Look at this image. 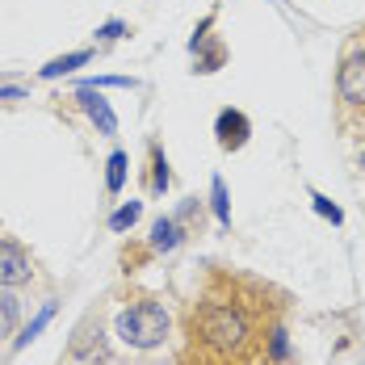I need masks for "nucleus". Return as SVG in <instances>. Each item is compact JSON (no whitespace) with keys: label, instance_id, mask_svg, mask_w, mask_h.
<instances>
[{"label":"nucleus","instance_id":"obj_1","mask_svg":"<svg viewBox=\"0 0 365 365\" xmlns=\"http://www.w3.org/2000/svg\"><path fill=\"white\" fill-rule=\"evenodd\" d=\"M286 331L269 290L244 277H215L189 307L181 365H282Z\"/></svg>","mask_w":365,"mask_h":365},{"label":"nucleus","instance_id":"obj_2","mask_svg":"<svg viewBox=\"0 0 365 365\" xmlns=\"http://www.w3.org/2000/svg\"><path fill=\"white\" fill-rule=\"evenodd\" d=\"M164 331H168V315L155 302H135L118 315V336L135 349H155L164 340Z\"/></svg>","mask_w":365,"mask_h":365},{"label":"nucleus","instance_id":"obj_3","mask_svg":"<svg viewBox=\"0 0 365 365\" xmlns=\"http://www.w3.org/2000/svg\"><path fill=\"white\" fill-rule=\"evenodd\" d=\"M336 88H340V101L365 118V30L353 38V46L344 51L340 72H336Z\"/></svg>","mask_w":365,"mask_h":365},{"label":"nucleus","instance_id":"obj_4","mask_svg":"<svg viewBox=\"0 0 365 365\" xmlns=\"http://www.w3.org/2000/svg\"><path fill=\"white\" fill-rule=\"evenodd\" d=\"M30 256L21 244H13V240H0V286H21V282H30Z\"/></svg>","mask_w":365,"mask_h":365},{"label":"nucleus","instance_id":"obj_5","mask_svg":"<svg viewBox=\"0 0 365 365\" xmlns=\"http://www.w3.org/2000/svg\"><path fill=\"white\" fill-rule=\"evenodd\" d=\"M248 118L240 110H222L219 113V122H215V135H219V147L222 151H240V147L248 143Z\"/></svg>","mask_w":365,"mask_h":365},{"label":"nucleus","instance_id":"obj_6","mask_svg":"<svg viewBox=\"0 0 365 365\" xmlns=\"http://www.w3.org/2000/svg\"><path fill=\"white\" fill-rule=\"evenodd\" d=\"M80 106H84V113H88V118L106 130V135H113V130H118V118H113V110L101 101V97H97V93H93V84H84V88H80Z\"/></svg>","mask_w":365,"mask_h":365},{"label":"nucleus","instance_id":"obj_7","mask_svg":"<svg viewBox=\"0 0 365 365\" xmlns=\"http://www.w3.org/2000/svg\"><path fill=\"white\" fill-rule=\"evenodd\" d=\"M151 244H155V248H164V252H168V248H177V244H181L177 222H173V219H160L155 227H151Z\"/></svg>","mask_w":365,"mask_h":365},{"label":"nucleus","instance_id":"obj_8","mask_svg":"<svg viewBox=\"0 0 365 365\" xmlns=\"http://www.w3.org/2000/svg\"><path fill=\"white\" fill-rule=\"evenodd\" d=\"M80 63H88V51H76V55H63V59L46 63V68H42V80H55V76L72 72V68H80Z\"/></svg>","mask_w":365,"mask_h":365},{"label":"nucleus","instance_id":"obj_9","mask_svg":"<svg viewBox=\"0 0 365 365\" xmlns=\"http://www.w3.org/2000/svg\"><path fill=\"white\" fill-rule=\"evenodd\" d=\"M13 324H17V298L9 290H0V336H9Z\"/></svg>","mask_w":365,"mask_h":365},{"label":"nucleus","instance_id":"obj_10","mask_svg":"<svg viewBox=\"0 0 365 365\" xmlns=\"http://www.w3.org/2000/svg\"><path fill=\"white\" fill-rule=\"evenodd\" d=\"M139 215H143V206H139V202H130V206H122V210L110 219V227H113V231H126V227H135Z\"/></svg>","mask_w":365,"mask_h":365},{"label":"nucleus","instance_id":"obj_11","mask_svg":"<svg viewBox=\"0 0 365 365\" xmlns=\"http://www.w3.org/2000/svg\"><path fill=\"white\" fill-rule=\"evenodd\" d=\"M122 181H126V155H122V151H113V155H110V193H118Z\"/></svg>","mask_w":365,"mask_h":365},{"label":"nucleus","instance_id":"obj_12","mask_svg":"<svg viewBox=\"0 0 365 365\" xmlns=\"http://www.w3.org/2000/svg\"><path fill=\"white\" fill-rule=\"evenodd\" d=\"M215 215H219V222H231V210H227V189H222L219 177H215Z\"/></svg>","mask_w":365,"mask_h":365},{"label":"nucleus","instance_id":"obj_13","mask_svg":"<svg viewBox=\"0 0 365 365\" xmlns=\"http://www.w3.org/2000/svg\"><path fill=\"white\" fill-rule=\"evenodd\" d=\"M46 319H51V307H42V315H38L34 324H30V328H26V336H21V344H26V340H34L38 331H42V324H46Z\"/></svg>","mask_w":365,"mask_h":365},{"label":"nucleus","instance_id":"obj_14","mask_svg":"<svg viewBox=\"0 0 365 365\" xmlns=\"http://www.w3.org/2000/svg\"><path fill=\"white\" fill-rule=\"evenodd\" d=\"M315 210H319V215H324V219H331V222H340V210H336V206H331L328 197H315Z\"/></svg>","mask_w":365,"mask_h":365}]
</instances>
